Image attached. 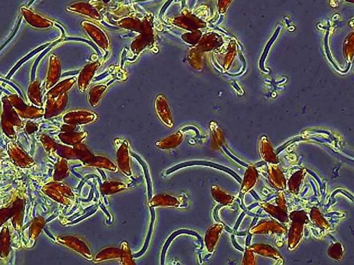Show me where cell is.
<instances>
[{
	"label": "cell",
	"instance_id": "cell-24",
	"mask_svg": "<svg viewBox=\"0 0 354 265\" xmlns=\"http://www.w3.org/2000/svg\"><path fill=\"white\" fill-rule=\"evenodd\" d=\"M118 25L122 28L131 29V30L137 31L143 30V24H142L141 21L138 20V19H132V18H126V19H122L120 22H118Z\"/></svg>",
	"mask_w": 354,
	"mask_h": 265
},
{
	"label": "cell",
	"instance_id": "cell-17",
	"mask_svg": "<svg viewBox=\"0 0 354 265\" xmlns=\"http://www.w3.org/2000/svg\"><path fill=\"white\" fill-rule=\"evenodd\" d=\"M86 132H65L61 133L59 137L60 140L69 145L75 146V144L81 143L87 137Z\"/></svg>",
	"mask_w": 354,
	"mask_h": 265
},
{
	"label": "cell",
	"instance_id": "cell-7",
	"mask_svg": "<svg viewBox=\"0 0 354 265\" xmlns=\"http://www.w3.org/2000/svg\"><path fill=\"white\" fill-rule=\"evenodd\" d=\"M60 243L81 255L87 260L90 261L93 260L91 250L87 243L80 238L74 236L62 237L60 238Z\"/></svg>",
	"mask_w": 354,
	"mask_h": 265
},
{
	"label": "cell",
	"instance_id": "cell-14",
	"mask_svg": "<svg viewBox=\"0 0 354 265\" xmlns=\"http://www.w3.org/2000/svg\"><path fill=\"white\" fill-rule=\"evenodd\" d=\"M183 140V134L181 132L171 134L164 139L156 141L155 145L159 149L166 150V149H172L177 147L182 143Z\"/></svg>",
	"mask_w": 354,
	"mask_h": 265
},
{
	"label": "cell",
	"instance_id": "cell-22",
	"mask_svg": "<svg viewBox=\"0 0 354 265\" xmlns=\"http://www.w3.org/2000/svg\"><path fill=\"white\" fill-rule=\"evenodd\" d=\"M218 225H214L212 228L207 230L205 237V245L208 251H212L218 239V234L219 232Z\"/></svg>",
	"mask_w": 354,
	"mask_h": 265
},
{
	"label": "cell",
	"instance_id": "cell-20",
	"mask_svg": "<svg viewBox=\"0 0 354 265\" xmlns=\"http://www.w3.org/2000/svg\"><path fill=\"white\" fill-rule=\"evenodd\" d=\"M74 150L76 154L77 159H80L85 164H88L95 156L93 153L82 142L75 144L74 146Z\"/></svg>",
	"mask_w": 354,
	"mask_h": 265
},
{
	"label": "cell",
	"instance_id": "cell-12",
	"mask_svg": "<svg viewBox=\"0 0 354 265\" xmlns=\"http://www.w3.org/2000/svg\"><path fill=\"white\" fill-rule=\"evenodd\" d=\"M180 205V201L177 197L167 194H158L154 196L148 203V206L151 207H179Z\"/></svg>",
	"mask_w": 354,
	"mask_h": 265
},
{
	"label": "cell",
	"instance_id": "cell-26",
	"mask_svg": "<svg viewBox=\"0 0 354 265\" xmlns=\"http://www.w3.org/2000/svg\"><path fill=\"white\" fill-rule=\"evenodd\" d=\"M102 1H103V2L107 3V2H108V1H110V0H102Z\"/></svg>",
	"mask_w": 354,
	"mask_h": 265
},
{
	"label": "cell",
	"instance_id": "cell-3",
	"mask_svg": "<svg viewBox=\"0 0 354 265\" xmlns=\"http://www.w3.org/2000/svg\"><path fill=\"white\" fill-rule=\"evenodd\" d=\"M7 98L16 113L20 115L22 118H38L44 113V111L41 108L26 105L18 95L11 94L7 96Z\"/></svg>",
	"mask_w": 354,
	"mask_h": 265
},
{
	"label": "cell",
	"instance_id": "cell-9",
	"mask_svg": "<svg viewBox=\"0 0 354 265\" xmlns=\"http://www.w3.org/2000/svg\"><path fill=\"white\" fill-rule=\"evenodd\" d=\"M99 67V62H92L87 64L80 71L77 82L78 89L81 93H84L87 89Z\"/></svg>",
	"mask_w": 354,
	"mask_h": 265
},
{
	"label": "cell",
	"instance_id": "cell-6",
	"mask_svg": "<svg viewBox=\"0 0 354 265\" xmlns=\"http://www.w3.org/2000/svg\"><path fill=\"white\" fill-rule=\"evenodd\" d=\"M154 109H155L158 118H159L163 124L169 128L174 127V122H173L170 108H169L167 98L164 95H159L156 97L155 100H154Z\"/></svg>",
	"mask_w": 354,
	"mask_h": 265
},
{
	"label": "cell",
	"instance_id": "cell-18",
	"mask_svg": "<svg viewBox=\"0 0 354 265\" xmlns=\"http://www.w3.org/2000/svg\"><path fill=\"white\" fill-rule=\"evenodd\" d=\"M121 248L111 247V248H106L101 250L93 258V260L95 263H101V262L106 261V260L119 259L121 258Z\"/></svg>",
	"mask_w": 354,
	"mask_h": 265
},
{
	"label": "cell",
	"instance_id": "cell-10",
	"mask_svg": "<svg viewBox=\"0 0 354 265\" xmlns=\"http://www.w3.org/2000/svg\"><path fill=\"white\" fill-rule=\"evenodd\" d=\"M47 98L45 114L46 118L60 114L61 112L65 110L68 101V95L67 93L59 95L57 98H51V97H47Z\"/></svg>",
	"mask_w": 354,
	"mask_h": 265
},
{
	"label": "cell",
	"instance_id": "cell-2",
	"mask_svg": "<svg viewBox=\"0 0 354 265\" xmlns=\"http://www.w3.org/2000/svg\"><path fill=\"white\" fill-rule=\"evenodd\" d=\"M82 26L87 36L100 49L106 50L108 48L109 41L104 31L93 23L89 21H83Z\"/></svg>",
	"mask_w": 354,
	"mask_h": 265
},
{
	"label": "cell",
	"instance_id": "cell-19",
	"mask_svg": "<svg viewBox=\"0 0 354 265\" xmlns=\"http://www.w3.org/2000/svg\"><path fill=\"white\" fill-rule=\"evenodd\" d=\"M127 185L119 181H107L102 184L100 190L103 195H111L126 190Z\"/></svg>",
	"mask_w": 354,
	"mask_h": 265
},
{
	"label": "cell",
	"instance_id": "cell-1",
	"mask_svg": "<svg viewBox=\"0 0 354 265\" xmlns=\"http://www.w3.org/2000/svg\"><path fill=\"white\" fill-rule=\"evenodd\" d=\"M114 145L116 149L117 167L125 176L132 175L131 160L129 156L128 142L123 139H116Z\"/></svg>",
	"mask_w": 354,
	"mask_h": 265
},
{
	"label": "cell",
	"instance_id": "cell-4",
	"mask_svg": "<svg viewBox=\"0 0 354 265\" xmlns=\"http://www.w3.org/2000/svg\"><path fill=\"white\" fill-rule=\"evenodd\" d=\"M20 11L26 22L34 29H47L53 26V22L50 19L34 12L29 8L21 6Z\"/></svg>",
	"mask_w": 354,
	"mask_h": 265
},
{
	"label": "cell",
	"instance_id": "cell-16",
	"mask_svg": "<svg viewBox=\"0 0 354 265\" xmlns=\"http://www.w3.org/2000/svg\"><path fill=\"white\" fill-rule=\"evenodd\" d=\"M41 84L39 80L31 81L28 88V97L33 104L41 106L42 105V92Z\"/></svg>",
	"mask_w": 354,
	"mask_h": 265
},
{
	"label": "cell",
	"instance_id": "cell-8",
	"mask_svg": "<svg viewBox=\"0 0 354 265\" xmlns=\"http://www.w3.org/2000/svg\"><path fill=\"white\" fill-rule=\"evenodd\" d=\"M61 73V64L58 57L55 55H51L49 57V68L45 82L46 90H49L59 82Z\"/></svg>",
	"mask_w": 354,
	"mask_h": 265
},
{
	"label": "cell",
	"instance_id": "cell-15",
	"mask_svg": "<svg viewBox=\"0 0 354 265\" xmlns=\"http://www.w3.org/2000/svg\"><path fill=\"white\" fill-rule=\"evenodd\" d=\"M87 166L97 169H105L111 172H117L118 167L108 158L101 156H94L91 161L87 164Z\"/></svg>",
	"mask_w": 354,
	"mask_h": 265
},
{
	"label": "cell",
	"instance_id": "cell-21",
	"mask_svg": "<svg viewBox=\"0 0 354 265\" xmlns=\"http://www.w3.org/2000/svg\"><path fill=\"white\" fill-rule=\"evenodd\" d=\"M106 87L104 85H97L92 87L89 93V102L92 107H96L100 103L102 95L106 91Z\"/></svg>",
	"mask_w": 354,
	"mask_h": 265
},
{
	"label": "cell",
	"instance_id": "cell-23",
	"mask_svg": "<svg viewBox=\"0 0 354 265\" xmlns=\"http://www.w3.org/2000/svg\"><path fill=\"white\" fill-rule=\"evenodd\" d=\"M120 248L121 250V255L119 259L121 260V264L124 265H136L128 243L126 241L122 242Z\"/></svg>",
	"mask_w": 354,
	"mask_h": 265
},
{
	"label": "cell",
	"instance_id": "cell-13",
	"mask_svg": "<svg viewBox=\"0 0 354 265\" xmlns=\"http://www.w3.org/2000/svg\"><path fill=\"white\" fill-rule=\"evenodd\" d=\"M76 82L77 78L75 77H70V78L57 82L52 88L48 90L47 97L57 98L59 95L67 93Z\"/></svg>",
	"mask_w": 354,
	"mask_h": 265
},
{
	"label": "cell",
	"instance_id": "cell-11",
	"mask_svg": "<svg viewBox=\"0 0 354 265\" xmlns=\"http://www.w3.org/2000/svg\"><path fill=\"white\" fill-rule=\"evenodd\" d=\"M67 10L70 12L76 13L96 19V20H101V16L100 15L97 9L94 8L90 3L85 2V1H79V2L72 3L67 7Z\"/></svg>",
	"mask_w": 354,
	"mask_h": 265
},
{
	"label": "cell",
	"instance_id": "cell-25",
	"mask_svg": "<svg viewBox=\"0 0 354 265\" xmlns=\"http://www.w3.org/2000/svg\"><path fill=\"white\" fill-rule=\"evenodd\" d=\"M34 1H35V0H30V1H29V4H28V6H31V4H32L34 2Z\"/></svg>",
	"mask_w": 354,
	"mask_h": 265
},
{
	"label": "cell",
	"instance_id": "cell-5",
	"mask_svg": "<svg viewBox=\"0 0 354 265\" xmlns=\"http://www.w3.org/2000/svg\"><path fill=\"white\" fill-rule=\"evenodd\" d=\"M97 115L89 110H72L66 113L63 117L66 124L82 125L91 123L97 120Z\"/></svg>",
	"mask_w": 354,
	"mask_h": 265
}]
</instances>
